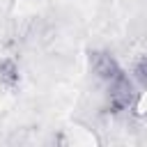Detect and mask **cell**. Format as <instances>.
<instances>
[{
  "instance_id": "1",
  "label": "cell",
  "mask_w": 147,
  "mask_h": 147,
  "mask_svg": "<svg viewBox=\"0 0 147 147\" xmlns=\"http://www.w3.org/2000/svg\"><path fill=\"white\" fill-rule=\"evenodd\" d=\"M138 87H136V80L119 71L113 80L106 83V110L113 113V115H126L129 110L136 108L138 103Z\"/></svg>"
},
{
  "instance_id": "2",
  "label": "cell",
  "mask_w": 147,
  "mask_h": 147,
  "mask_svg": "<svg viewBox=\"0 0 147 147\" xmlns=\"http://www.w3.org/2000/svg\"><path fill=\"white\" fill-rule=\"evenodd\" d=\"M90 71L94 74L96 80L108 83L122 71V67L110 51H92L90 53Z\"/></svg>"
},
{
  "instance_id": "3",
  "label": "cell",
  "mask_w": 147,
  "mask_h": 147,
  "mask_svg": "<svg viewBox=\"0 0 147 147\" xmlns=\"http://www.w3.org/2000/svg\"><path fill=\"white\" fill-rule=\"evenodd\" d=\"M21 80V69L14 57H2L0 60V85L2 87H16Z\"/></svg>"
},
{
  "instance_id": "4",
  "label": "cell",
  "mask_w": 147,
  "mask_h": 147,
  "mask_svg": "<svg viewBox=\"0 0 147 147\" xmlns=\"http://www.w3.org/2000/svg\"><path fill=\"white\" fill-rule=\"evenodd\" d=\"M131 78L136 80V85H140L142 90H147V55H138L131 64Z\"/></svg>"
}]
</instances>
